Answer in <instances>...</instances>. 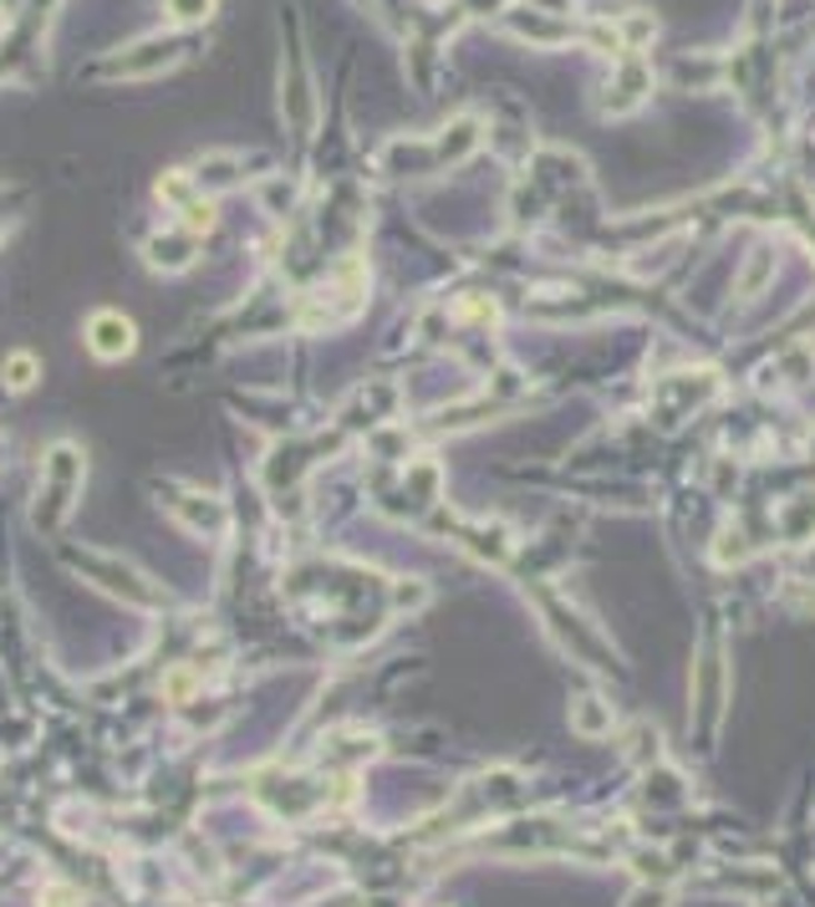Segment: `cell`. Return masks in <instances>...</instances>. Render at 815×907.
Here are the masks:
<instances>
[{
  "mask_svg": "<svg viewBox=\"0 0 815 907\" xmlns=\"http://www.w3.org/2000/svg\"><path fill=\"white\" fill-rule=\"evenodd\" d=\"M87 480V460L77 444H51L41 454V500H37V525L41 531H57L67 521V510L77 505Z\"/></svg>",
  "mask_w": 815,
  "mask_h": 907,
  "instance_id": "1",
  "label": "cell"
},
{
  "mask_svg": "<svg viewBox=\"0 0 815 907\" xmlns=\"http://www.w3.org/2000/svg\"><path fill=\"white\" fill-rule=\"evenodd\" d=\"M164 505H168V515H174V521H179L189 535H225L229 531V505L219 495H199V490H179V484H168Z\"/></svg>",
  "mask_w": 815,
  "mask_h": 907,
  "instance_id": "2",
  "label": "cell"
},
{
  "mask_svg": "<svg viewBox=\"0 0 815 907\" xmlns=\"http://www.w3.org/2000/svg\"><path fill=\"white\" fill-rule=\"evenodd\" d=\"M87 347H92V357H102V363H122V357L138 347V327H132L122 312H92V322H87Z\"/></svg>",
  "mask_w": 815,
  "mask_h": 907,
  "instance_id": "3",
  "label": "cell"
},
{
  "mask_svg": "<svg viewBox=\"0 0 815 907\" xmlns=\"http://www.w3.org/2000/svg\"><path fill=\"white\" fill-rule=\"evenodd\" d=\"M571 729L581 739H601L611 735V703L597 699V693H581V699L571 703Z\"/></svg>",
  "mask_w": 815,
  "mask_h": 907,
  "instance_id": "4",
  "label": "cell"
},
{
  "mask_svg": "<svg viewBox=\"0 0 815 907\" xmlns=\"http://www.w3.org/2000/svg\"><path fill=\"white\" fill-rule=\"evenodd\" d=\"M779 531H785V541H811L815 535V490H805V495H795L791 505H779Z\"/></svg>",
  "mask_w": 815,
  "mask_h": 907,
  "instance_id": "5",
  "label": "cell"
},
{
  "mask_svg": "<svg viewBox=\"0 0 815 907\" xmlns=\"http://www.w3.org/2000/svg\"><path fill=\"white\" fill-rule=\"evenodd\" d=\"M648 87H652V72H648V67H642V61H627L622 77H617V92L607 97V112H627V108H637Z\"/></svg>",
  "mask_w": 815,
  "mask_h": 907,
  "instance_id": "6",
  "label": "cell"
},
{
  "mask_svg": "<svg viewBox=\"0 0 815 907\" xmlns=\"http://www.w3.org/2000/svg\"><path fill=\"white\" fill-rule=\"evenodd\" d=\"M189 245H194V235H168V240H164V235H154V240H148V266H154V270H184V266H194V250H189Z\"/></svg>",
  "mask_w": 815,
  "mask_h": 907,
  "instance_id": "7",
  "label": "cell"
},
{
  "mask_svg": "<svg viewBox=\"0 0 815 907\" xmlns=\"http://www.w3.org/2000/svg\"><path fill=\"white\" fill-rule=\"evenodd\" d=\"M37 377H41L37 352H11V357L0 363V387H6V393H31Z\"/></svg>",
  "mask_w": 815,
  "mask_h": 907,
  "instance_id": "8",
  "label": "cell"
},
{
  "mask_svg": "<svg viewBox=\"0 0 815 907\" xmlns=\"http://www.w3.org/2000/svg\"><path fill=\"white\" fill-rule=\"evenodd\" d=\"M168 6V21H179V26H199L215 16V0H164Z\"/></svg>",
  "mask_w": 815,
  "mask_h": 907,
  "instance_id": "9",
  "label": "cell"
},
{
  "mask_svg": "<svg viewBox=\"0 0 815 907\" xmlns=\"http://www.w3.org/2000/svg\"><path fill=\"white\" fill-rule=\"evenodd\" d=\"M179 219H184V235L215 230V205H209V199H189V205L179 209Z\"/></svg>",
  "mask_w": 815,
  "mask_h": 907,
  "instance_id": "10",
  "label": "cell"
},
{
  "mask_svg": "<svg viewBox=\"0 0 815 907\" xmlns=\"http://www.w3.org/2000/svg\"><path fill=\"white\" fill-rule=\"evenodd\" d=\"M714 561H719V566H729V561H749V541H744V531H724L719 541H714Z\"/></svg>",
  "mask_w": 815,
  "mask_h": 907,
  "instance_id": "11",
  "label": "cell"
},
{
  "mask_svg": "<svg viewBox=\"0 0 815 907\" xmlns=\"http://www.w3.org/2000/svg\"><path fill=\"white\" fill-rule=\"evenodd\" d=\"M765 276H769V250L759 245L755 260H749V266H744V276H739V290H744V296H755V290L765 286Z\"/></svg>",
  "mask_w": 815,
  "mask_h": 907,
  "instance_id": "12",
  "label": "cell"
},
{
  "mask_svg": "<svg viewBox=\"0 0 815 907\" xmlns=\"http://www.w3.org/2000/svg\"><path fill=\"white\" fill-rule=\"evenodd\" d=\"M164 689L174 693V699H189V689H194V673H189V668H174V673L164 678Z\"/></svg>",
  "mask_w": 815,
  "mask_h": 907,
  "instance_id": "13",
  "label": "cell"
},
{
  "mask_svg": "<svg viewBox=\"0 0 815 907\" xmlns=\"http://www.w3.org/2000/svg\"><path fill=\"white\" fill-rule=\"evenodd\" d=\"M0 464H6V434H0Z\"/></svg>",
  "mask_w": 815,
  "mask_h": 907,
  "instance_id": "14",
  "label": "cell"
},
{
  "mask_svg": "<svg viewBox=\"0 0 815 907\" xmlns=\"http://www.w3.org/2000/svg\"><path fill=\"white\" fill-rule=\"evenodd\" d=\"M811 444H815V438H811Z\"/></svg>",
  "mask_w": 815,
  "mask_h": 907,
  "instance_id": "15",
  "label": "cell"
}]
</instances>
